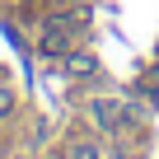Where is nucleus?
Masks as SVG:
<instances>
[{
  "label": "nucleus",
  "mask_w": 159,
  "mask_h": 159,
  "mask_svg": "<svg viewBox=\"0 0 159 159\" xmlns=\"http://www.w3.org/2000/svg\"><path fill=\"white\" fill-rule=\"evenodd\" d=\"M47 56H66L70 47H75V19H47V28H42V42H38Z\"/></svg>",
  "instance_id": "obj_1"
},
{
  "label": "nucleus",
  "mask_w": 159,
  "mask_h": 159,
  "mask_svg": "<svg viewBox=\"0 0 159 159\" xmlns=\"http://www.w3.org/2000/svg\"><path fill=\"white\" fill-rule=\"evenodd\" d=\"M94 122H98L103 131H117V126L126 122V112H122V103H103V98H98V103H94Z\"/></svg>",
  "instance_id": "obj_2"
},
{
  "label": "nucleus",
  "mask_w": 159,
  "mask_h": 159,
  "mask_svg": "<svg viewBox=\"0 0 159 159\" xmlns=\"http://www.w3.org/2000/svg\"><path fill=\"white\" fill-rule=\"evenodd\" d=\"M89 70H94L89 56H75V61H70V75H89Z\"/></svg>",
  "instance_id": "obj_3"
},
{
  "label": "nucleus",
  "mask_w": 159,
  "mask_h": 159,
  "mask_svg": "<svg viewBox=\"0 0 159 159\" xmlns=\"http://www.w3.org/2000/svg\"><path fill=\"white\" fill-rule=\"evenodd\" d=\"M75 159H98V150H94L89 140H80V145H75Z\"/></svg>",
  "instance_id": "obj_4"
},
{
  "label": "nucleus",
  "mask_w": 159,
  "mask_h": 159,
  "mask_svg": "<svg viewBox=\"0 0 159 159\" xmlns=\"http://www.w3.org/2000/svg\"><path fill=\"white\" fill-rule=\"evenodd\" d=\"M10 108H14V94H10V89H0V117H5Z\"/></svg>",
  "instance_id": "obj_5"
}]
</instances>
